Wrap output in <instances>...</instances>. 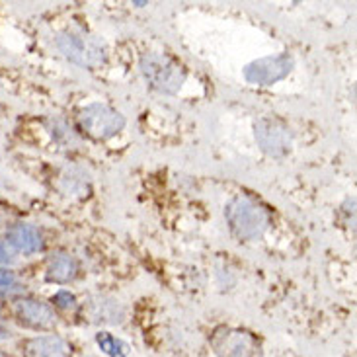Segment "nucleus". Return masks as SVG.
Segmentation results:
<instances>
[{
    "label": "nucleus",
    "instance_id": "nucleus-2",
    "mask_svg": "<svg viewBox=\"0 0 357 357\" xmlns=\"http://www.w3.org/2000/svg\"><path fill=\"white\" fill-rule=\"evenodd\" d=\"M57 49L78 67L96 68L106 63L104 41L82 29H67L57 36Z\"/></svg>",
    "mask_w": 357,
    "mask_h": 357
},
{
    "label": "nucleus",
    "instance_id": "nucleus-17",
    "mask_svg": "<svg viewBox=\"0 0 357 357\" xmlns=\"http://www.w3.org/2000/svg\"><path fill=\"white\" fill-rule=\"evenodd\" d=\"M12 260H14V258H12V250H10V246L6 244V241L0 242V264H10Z\"/></svg>",
    "mask_w": 357,
    "mask_h": 357
},
{
    "label": "nucleus",
    "instance_id": "nucleus-13",
    "mask_svg": "<svg viewBox=\"0 0 357 357\" xmlns=\"http://www.w3.org/2000/svg\"><path fill=\"white\" fill-rule=\"evenodd\" d=\"M98 348L107 357H127L129 356V346L121 338H116L109 332H98L96 334Z\"/></svg>",
    "mask_w": 357,
    "mask_h": 357
},
{
    "label": "nucleus",
    "instance_id": "nucleus-10",
    "mask_svg": "<svg viewBox=\"0 0 357 357\" xmlns=\"http://www.w3.org/2000/svg\"><path fill=\"white\" fill-rule=\"evenodd\" d=\"M24 351L28 357H73L70 344L57 334L26 340Z\"/></svg>",
    "mask_w": 357,
    "mask_h": 357
},
{
    "label": "nucleus",
    "instance_id": "nucleus-14",
    "mask_svg": "<svg viewBox=\"0 0 357 357\" xmlns=\"http://www.w3.org/2000/svg\"><path fill=\"white\" fill-rule=\"evenodd\" d=\"M61 188L67 195H88V178L78 168H70L61 178Z\"/></svg>",
    "mask_w": 357,
    "mask_h": 357
},
{
    "label": "nucleus",
    "instance_id": "nucleus-15",
    "mask_svg": "<svg viewBox=\"0 0 357 357\" xmlns=\"http://www.w3.org/2000/svg\"><path fill=\"white\" fill-rule=\"evenodd\" d=\"M16 291H20V283L16 280V275L8 270H0V297L12 295Z\"/></svg>",
    "mask_w": 357,
    "mask_h": 357
},
{
    "label": "nucleus",
    "instance_id": "nucleus-9",
    "mask_svg": "<svg viewBox=\"0 0 357 357\" xmlns=\"http://www.w3.org/2000/svg\"><path fill=\"white\" fill-rule=\"evenodd\" d=\"M6 244L14 252L29 256V254L43 250V234L39 232L38 227L29 222H16L6 232Z\"/></svg>",
    "mask_w": 357,
    "mask_h": 357
},
{
    "label": "nucleus",
    "instance_id": "nucleus-12",
    "mask_svg": "<svg viewBox=\"0 0 357 357\" xmlns=\"http://www.w3.org/2000/svg\"><path fill=\"white\" fill-rule=\"evenodd\" d=\"M92 320L98 322H109V324H117L123 319V310L117 305L116 301L100 299L92 303V309H90Z\"/></svg>",
    "mask_w": 357,
    "mask_h": 357
},
{
    "label": "nucleus",
    "instance_id": "nucleus-11",
    "mask_svg": "<svg viewBox=\"0 0 357 357\" xmlns=\"http://www.w3.org/2000/svg\"><path fill=\"white\" fill-rule=\"evenodd\" d=\"M77 260H75L70 254H65V252L55 254V256L49 260L47 270H45L47 281H51V283H68V281H73L77 278Z\"/></svg>",
    "mask_w": 357,
    "mask_h": 357
},
{
    "label": "nucleus",
    "instance_id": "nucleus-19",
    "mask_svg": "<svg viewBox=\"0 0 357 357\" xmlns=\"http://www.w3.org/2000/svg\"><path fill=\"white\" fill-rule=\"evenodd\" d=\"M0 357H4V356H2V354H0Z\"/></svg>",
    "mask_w": 357,
    "mask_h": 357
},
{
    "label": "nucleus",
    "instance_id": "nucleus-1",
    "mask_svg": "<svg viewBox=\"0 0 357 357\" xmlns=\"http://www.w3.org/2000/svg\"><path fill=\"white\" fill-rule=\"evenodd\" d=\"M232 234L241 241H258L270 229V213L248 197H234L225 207Z\"/></svg>",
    "mask_w": 357,
    "mask_h": 357
},
{
    "label": "nucleus",
    "instance_id": "nucleus-5",
    "mask_svg": "<svg viewBox=\"0 0 357 357\" xmlns=\"http://www.w3.org/2000/svg\"><path fill=\"white\" fill-rule=\"evenodd\" d=\"M256 143L268 156L281 158L287 156L293 149V133L283 121L275 117H261L254 126Z\"/></svg>",
    "mask_w": 357,
    "mask_h": 357
},
{
    "label": "nucleus",
    "instance_id": "nucleus-3",
    "mask_svg": "<svg viewBox=\"0 0 357 357\" xmlns=\"http://www.w3.org/2000/svg\"><path fill=\"white\" fill-rule=\"evenodd\" d=\"M141 73L146 84L160 94H176L185 82V70L182 65L160 53H145L141 57Z\"/></svg>",
    "mask_w": 357,
    "mask_h": 357
},
{
    "label": "nucleus",
    "instance_id": "nucleus-4",
    "mask_svg": "<svg viewBox=\"0 0 357 357\" xmlns=\"http://www.w3.org/2000/svg\"><path fill=\"white\" fill-rule=\"evenodd\" d=\"M78 127L96 141H107L126 127V117L104 104H90L78 112Z\"/></svg>",
    "mask_w": 357,
    "mask_h": 357
},
{
    "label": "nucleus",
    "instance_id": "nucleus-7",
    "mask_svg": "<svg viewBox=\"0 0 357 357\" xmlns=\"http://www.w3.org/2000/svg\"><path fill=\"white\" fill-rule=\"evenodd\" d=\"M295 67V61L289 53H280V55H270V57L256 59L244 67V78L246 82L256 84V86H271L280 82Z\"/></svg>",
    "mask_w": 357,
    "mask_h": 357
},
{
    "label": "nucleus",
    "instance_id": "nucleus-18",
    "mask_svg": "<svg viewBox=\"0 0 357 357\" xmlns=\"http://www.w3.org/2000/svg\"><path fill=\"white\" fill-rule=\"evenodd\" d=\"M12 336V332H10L8 326H4L2 322H0V340H8Z\"/></svg>",
    "mask_w": 357,
    "mask_h": 357
},
{
    "label": "nucleus",
    "instance_id": "nucleus-16",
    "mask_svg": "<svg viewBox=\"0 0 357 357\" xmlns=\"http://www.w3.org/2000/svg\"><path fill=\"white\" fill-rule=\"evenodd\" d=\"M53 303L57 305L59 309H75L77 307V299H75V295L70 293V291H59V293H55V297H53Z\"/></svg>",
    "mask_w": 357,
    "mask_h": 357
},
{
    "label": "nucleus",
    "instance_id": "nucleus-6",
    "mask_svg": "<svg viewBox=\"0 0 357 357\" xmlns=\"http://www.w3.org/2000/svg\"><path fill=\"white\" fill-rule=\"evenodd\" d=\"M211 346L217 357H261L258 338L241 328H219L213 334Z\"/></svg>",
    "mask_w": 357,
    "mask_h": 357
},
{
    "label": "nucleus",
    "instance_id": "nucleus-8",
    "mask_svg": "<svg viewBox=\"0 0 357 357\" xmlns=\"http://www.w3.org/2000/svg\"><path fill=\"white\" fill-rule=\"evenodd\" d=\"M14 314L18 322L33 330H49L57 324V314L53 309L36 299H20L14 305Z\"/></svg>",
    "mask_w": 357,
    "mask_h": 357
}]
</instances>
